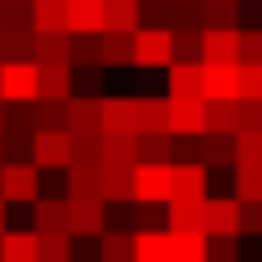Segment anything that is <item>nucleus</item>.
<instances>
[{
	"mask_svg": "<svg viewBox=\"0 0 262 262\" xmlns=\"http://www.w3.org/2000/svg\"><path fill=\"white\" fill-rule=\"evenodd\" d=\"M98 262H134V231H103L98 236Z\"/></svg>",
	"mask_w": 262,
	"mask_h": 262,
	"instance_id": "nucleus-28",
	"label": "nucleus"
},
{
	"mask_svg": "<svg viewBox=\"0 0 262 262\" xmlns=\"http://www.w3.org/2000/svg\"><path fill=\"white\" fill-rule=\"evenodd\" d=\"M236 41H242V67H262V26H242Z\"/></svg>",
	"mask_w": 262,
	"mask_h": 262,
	"instance_id": "nucleus-38",
	"label": "nucleus"
},
{
	"mask_svg": "<svg viewBox=\"0 0 262 262\" xmlns=\"http://www.w3.org/2000/svg\"><path fill=\"white\" fill-rule=\"evenodd\" d=\"M11 6H31V0H11Z\"/></svg>",
	"mask_w": 262,
	"mask_h": 262,
	"instance_id": "nucleus-47",
	"label": "nucleus"
},
{
	"mask_svg": "<svg viewBox=\"0 0 262 262\" xmlns=\"http://www.w3.org/2000/svg\"><path fill=\"white\" fill-rule=\"evenodd\" d=\"M236 165H262V134H236Z\"/></svg>",
	"mask_w": 262,
	"mask_h": 262,
	"instance_id": "nucleus-40",
	"label": "nucleus"
},
{
	"mask_svg": "<svg viewBox=\"0 0 262 262\" xmlns=\"http://www.w3.org/2000/svg\"><path fill=\"white\" fill-rule=\"evenodd\" d=\"M72 67H103V36H72Z\"/></svg>",
	"mask_w": 262,
	"mask_h": 262,
	"instance_id": "nucleus-36",
	"label": "nucleus"
},
{
	"mask_svg": "<svg viewBox=\"0 0 262 262\" xmlns=\"http://www.w3.org/2000/svg\"><path fill=\"white\" fill-rule=\"evenodd\" d=\"M36 170H72V134L67 128H52V134H36L31 144Z\"/></svg>",
	"mask_w": 262,
	"mask_h": 262,
	"instance_id": "nucleus-6",
	"label": "nucleus"
},
{
	"mask_svg": "<svg viewBox=\"0 0 262 262\" xmlns=\"http://www.w3.org/2000/svg\"><path fill=\"white\" fill-rule=\"evenodd\" d=\"M175 134H139V165H175Z\"/></svg>",
	"mask_w": 262,
	"mask_h": 262,
	"instance_id": "nucleus-27",
	"label": "nucleus"
},
{
	"mask_svg": "<svg viewBox=\"0 0 262 262\" xmlns=\"http://www.w3.org/2000/svg\"><path fill=\"white\" fill-rule=\"evenodd\" d=\"M77 236L72 231H36V262H72Z\"/></svg>",
	"mask_w": 262,
	"mask_h": 262,
	"instance_id": "nucleus-21",
	"label": "nucleus"
},
{
	"mask_svg": "<svg viewBox=\"0 0 262 262\" xmlns=\"http://www.w3.org/2000/svg\"><path fill=\"white\" fill-rule=\"evenodd\" d=\"M195 160L201 165H236V139L231 134H201L195 139Z\"/></svg>",
	"mask_w": 262,
	"mask_h": 262,
	"instance_id": "nucleus-20",
	"label": "nucleus"
},
{
	"mask_svg": "<svg viewBox=\"0 0 262 262\" xmlns=\"http://www.w3.org/2000/svg\"><path fill=\"white\" fill-rule=\"evenodd\" d=\"M206 262H242V236H211Z\"/></svg>",
	"mask_w": 262,
	"mask_h": 262,
	"instance_id": "nucleus-39",
	"label": "nucleus"
},
{
	"mask_svg": "<svg viewBox=\"0 0 262 262\" xmlns=\"http://www.w3.org/2000/svg\"><path fill=\"white\" fill-rule=\"evenodd\" d=\"M6 11H11V6H6V0H0V31H6Z\"/></svg>",
	"mask_w": 262,
	"mask_h": 262,
	"instance_id": "nucleus-44",
	"label": "nucleus"
},
{
	"mask_svg": "<svg viewBox=\"0 0 262 262\" xmlns=\"http://www.w3.org/2000/svg\"><path fill=\"white\" fill-rule=\"evenodd\" d=\"M67 134H103V98H72L67 103Z\"/></svg>",
	"mask_w": 262,
	"mask_h": 262,
	"instance_id": "nucleus-13",
	"label": "nucleus"
},
{
	"mask_svg": "<svg viewBox=\"0 0 262 262\" xmlns=\"http://www.w3.org/2000/svg\"><path fill=\"white\" fill-rule=\"evenodd\" d=\"M206 236H242V201L206 195Z\"/></svg>",
	"mask_w": 262,
	"mask_h": 262,
	"instance_id": "nucleus-8",
	"label": "nucleus"
},
{
	"mask_svg": "<svg viewBox=\"0 0 262 262\" xmlns=\"http://www.w3.org/2000/svg\"><path fill=\"white\" fill-rule=\"evenodd\" d=\"M242 103H262V67H242Z\"/></svg>",
	"mask_w": 262,
	"mask_h": 262,
	"instance_id": "nucleus-41",
	"label": "nucleus"
},
{
	"mask_svg": "<svg viewBox=\"0 0 262 262\" xmlns=\"http://www.w3.org/2000/svg\"><path fill=\"white\" fill-rule=\"evenodd\" d=\"M0 165H6V139H0Z\"/></svg>",
	"mask_w": 262,
	"mask_h": 262,
	"instance_id": "nucleus-46",
	"label": "nucleus"
},
{
	"mask_svg": "<svg viewBox=\"0 0 262 262\" xmlns=\"http://www.w3.org/2000/svg\"><path fill=\"white\" fill-rule=\"evenodd\" d=\"M242 98V62H206V103Z\"/></svg>",
	"mask_w": 262,
	"mask_h": 262,
	"instance_id": "nucleus-7",
	"label": "nucleus"
},
{
	"mask_svg": "<svg viewBox=\"0 0 262 262\" xmlns=\"http://www.w3.org/2000/svg\"><path fill=\"white\" fill-rule=\"evenodd\" d=\"M201 31H242L236 0H201Z\"/></svg>",
	"mask_w": 262,
	"mask_h": 262,
	"instance_id": "nucleus-25",
	"label": "nucleus"
},
{
	"mask_svg": "<svg viewBox=\"0 0 262 262\" xmlns=\"http://www.w3.org/2000/svg\"><path fill=\"white\" fill-rule=\"evenodd\" d=\"M206 134H242V98L236 103H206Z\"/></svg>",
	"mask_w": 262,
	"mask_h": 262,
	"instance_id": "nucleus-22",
	"label": "nucleus"
},
{
	"mask_svg": "<svg viewBox=\"0 0 262 262\" xmlns=\"http://www.w3.org/2000/svg\"><path fill=\"white\" fill-rule=\"evenodd\" d=\"M206 62H242L236 31H206Z\"/></svg>",
	"mask_w": 262,
	"mask_h": 262,
	"instance_id": "nucleus-32",
	"label": "nucleus"
},
{
	"mask_svg": "<svg viewBox=\"0 0 262 262\" xmlns=\"http://www.w3.org/2000/svg\"><path fill=\"white\" fill-rule=\"evenodd\" d=\"M67 195H103V165H72L67 170Z\"/></svg>",
	"mask_w": 262,
	"mask_h": 262,
	"instance_id": "nucleus-31",
	"label": "nucleus"
},
{
	"mask_svg": "<svg viewBox=\"0 0 262 262\" xmlns=\"http://www.w3.org/2000/svg\"><path fill=\"white\" fill-rule=\"evenodd\" d=\"M67 231L72 236H103L108 231V201L103 195H67Z\"/></svg>",
	"mask_w": 262,
	"mask_h": 262,
	"instance_id": "nucleus-1",
	"label": "nucleus"
},
{
	"mask_svg": "<svg viewBox=\"0 0 262 262\" xmlns=\"http://www.w3.org/2000/svg\"><path fill=\"white\" fill-rule=\"evenodd\" d=\"M36 231H67V195H36Z\"/></svg>",
	"mask_w": 262,
	"mask_h": 262,
	"instance_id": "nucleus-23",
	"label": "nucleus"
},
{
	"mask_svg": "<svg viewBox=\"0 0 262 262\" xmlns=\"http://www.w3.org/2000/svg\"><path fill=\"white\" fill-rule=\"evenodd\" d=\"M103 31H118V36L144 31V0H103Z\"/></svg>",
	"mask_w": 262,
	"mask_h": 262,
	"instance_id": "nucleus-11",
	"label": "nucleus"
},
{
	"mask_svg": "<svg viewBox=\"0 0 262 262\" xmlns=\"http://www.w3.org/2000/svg\"><path fill=\"white\" fill-rule=\"evenodd\" d=\"M67 103H72V98H67ZM67 103H52V98H36V103H31V123H36V134L67 128Z\"/></svg>",
	"mask_w": 262,
	"mask_h": 262,
	"instance_id": "nucleus-30",
	"label": "nucleus"
},
{
	"mask_svg": "<svg viewBox=\"0 0 262 262\" xmlns=\"http://www.w3.org/2000/svg\"><path fill=\"white\" fill-rule=\"evenodd\" d=\"M134 62H139V67H165V72H170V62H175V31H165V26L134 31Z\"/></svg>",
	"mask_w": 262,
	"mask_h": 262,
	"instance_id": "nucleus-4",
	"label": "nucleus"
},
{
	"mask_svg": "<svg viewBox=\"0 0 262 262\" xmlns=\"http://www.w3.org/2000/svg\"><path fill=\"white\" fill-rule=\"evenodd\" d=\"M134 170L139 165H118V160H103V201H134Z\"/></svg>",
	"mask_w": 262,
	"mask_h": 262,
	"instance_id": "nucleus-16",
	"label": "nucleus"
},
{
	"mask_svg": "<svg viewBox=\"0 0 262 262\" xmlns=\"http://www.w3.org/2000/svg\"><path fill=\"white\" fill-rule=\"evenodd\" d=\"M165 216H170V231H180V236L206 231V201H170Z\"/></svg>",
	"mask_w": 262,
	"mask_h": 262,
	"instance_id": "nucleus-18",
	"label": "nucleus"
},
{
	"mask_svg": "<svg viewBox=\"0 0 262 262\" xmlns=\"http://www.w3.org/2000/svg\"><path fill=\"white\" fill-rule=\"evenodd\" d=\"M242 236H262V201H242Z\"/></svg>",
	"mask_w": 262,
	"mask_h": 262,
	"instance_id": "nucleus-42",
	"label": "nucleus"
},
{
	"mask_svg": "<svg viewBox=\"0 0 262 262\" xmlns=\"http://www.w3.org/2000/svg\"><path fill=\"white\" fill-rule=\"evenodd\" d=\"M236 201H262V165H236Z\"/></svg>",
	"mask_w": 262,
	"mask_h": 262,
	"instance_id": "nucleus-37",
	"label": "nucleus"
},
{
	"mask_svg": "<svg viewBox=\"0 0 262 262\" xmlns=\"http://www.w3.org/2000/svg\"><path fill=\"white\" fill-rule=\"evenodd\" d=\"M123 62H134V36L103 31V67H123Z\"/></svg>",
	"mask_w": 262,
	"mask_h": 262,
	"instance_id": "nucleus-35",
	"label": "nucleus"
},
{
	"mask_svg": "<svg viewBox=\"0 0 262 262\" xmlns=\"http://www.w3.org/2000/svg\"><path fill=\"white\" fill-rule=\"evenodd\" d=\"M0 98L6 103H36L41 98V72H36V62H6L0 67Z\"/></svg>",
	"mask_w": 262,
	"mask_h": 262,
	"instance_id": "nucleus-3",
	"label": "nucleus"
},
{
	"mask_svg": "<svg viewBox=\"0 0 262 262\" xmlns=\"http://www.w3.org/2000/svg\"><path fill=\"white\" fill-rule=\"evenodd\" d=\"M206 252H211V236L206 231H195V236L170 231V262H206Z\"/></svg>",
	"mask_w": 262,
	"mask_h": 262,
	"instance_id": "nucleus-29",
	"label": "nucleus"
},
{
	"mask_svg": "<svg viewBox=\"0 0 262 262\" xmlns=\"http://www.w3.org/2000/svg\"><path fill=\"white\" fill-rule=\"evenodd\" d=\"M0 231H6V201H0Z\"/></svg>",
	"mask_w": 262,
	"mask_h": 262,
	"instance_id": "nucleus-45",
	"label": "nucleus"
},
{
	"mask_svg": "<svg viewBox=\"0 0 262 262\" xmlns=\"http://www.w3.org/2000/svg\"><path fill=\"white\" fill-rule=\"evenodd\" d=\"M103 134H139L134 98H103Z\"/></svg>",
	"mask_w": 262,
	"mask_h": 262,
	"instance_id": "nucleus-17",
	"label": "nucleus"
},
{
	"mask_svg": "<svg viewBox=\"0 0 262 262\" xmlns=\"http://www.w3.org/2000/svg\"><path fill=\"white\" fill-rule=\"evenodd\" d=\"M242 257L247 262H262V236H242Z\"/></svg>",
	"mask_w": 262,
	"mask_h": 262,
	"instance_id": "nucleus-43",
	"label": "nucleus"
},
{
	"mask_svg": "<svg viewBox=\"0 0 262 262\" xmlns=\"http://www.w3.org/2000/svg\"><path fill=\"white\" fill-rule=\"evenodd\" d=\"M36 72H41V98H52V103L72 98V67H36Z\"/></svg>",
	"mask_w": 262,
	"mask_h": 262,
	"instance_id": "nucleus-33",
	"label": "nucleus"
},
{
	"mask_svg": "<svg viewBox=\"0 0 262 262\" xmlns=\"http://www.w3.org/2000/svg\"><path fill=\"white\" fill-rule=\"evenodd\" d=\"M211 165H201V160H175V190H170V201H206L211 190Z\"/></svg>",
	"mask_w": 262,
	"mask_h": 262,
	"instance_id": "nucleus-10",
	"label": "nucleus"
},
{
	"mask_svg": "<svg viewBox=\"0 0 262 262\" xmlns=\"http://www.w3.org/2000/svg\"><path fill=\"white\" fill-rule=\"evenodd\" d=\"M41 180H36V160H6L0 165V201H26L36 206Z\"/></svg>",
	"mask_w": 262,
	"mask_h": 262,
	"instance_id": "nucleus-2",
	"label": "nucleus"
},
{
	"mask_svg": "<svg viewBox=\"0 0 262 262\" xmlns=\"http://www.w3.org/2000/svg\"><path fill=\"white\" fill-rule=\"evenodd\" d=\"M67 31L72 36H103V0H67Z\"/></svg>",
	"mask_w": 262,
	"mask_h": 262,
	"instance_id": "nucleus-14",
	"label": "nucleus"
},
{
	"mask_svg": "<svg viewBox=\"0 0 262 262\" xmlns=\"http://www.w3.org/2000/svg\"><path fill=\"white\" fill-rule=\"evenodd\" d=\"M170 98H206V62H170Z\"/></svg>",
	"mask_w": 262,
	"mask_h": 262,
	"instance_id": "nucleus-12",
	"label": "nucleus"
},
{
	"mask_svg": "<svg viewBox=\"0 0 262 262\" xmlns=\"http://www.w3.org/2000/svg\"><path fill=\"white\" fill-rule=\"evenodd\" d=\"M134 262H170V226L134 231Z\"/></svg>",
	"mask_w": 262,
	"mask_h": 262,
	"instance_id": "nucleus-24",
	"label": "nucleus"
},
{
	"mask_svg": "<svg viewBox=\"0 0 262 262\" xmlns=\"http://www.w3.org/2000/svg\"><path fill=\"white\" fill-rule=\"evenodd\" d=\"M103 160L139 165V134H103Z\"/></svg>",
	"mask_w": 262,
	"mask_h": 262,
	"instance_id": "nucleus-34",
	"label": "nucleus"
},
{
	"mask_svg": "<svg viewBox=\"0 0 262 262\" xmlns=\"http://www.w3.org/2000/svg\"><path fill=\"white\" fill-rule=\"evenodd\" d=\"M170 134L175 139L206 134V98H170Z\"/></svg>",
	"mask_w": 262,
	"mask_h": 262,
	"instance_id": "nucleus-9",
	"label": "nucleus"
},
{
	"mask_svg": "<svg viewBox=\"0 0 262 262\" xmlns=\"http://www.w3.org/2000/svg\"><path fill=\"white\" fill-rule=\"evenodd\" d=\"M0 262H36V231H0Z\"/></svg>",
	"mask_w": 262,
	"mask_h": 262,
	"instance_id": "nucleus-26",
	"label": "nucleus"
},
{
	"mask_svg": "<svg viewBox=\"0 0 262 262\" xmlns=\"http://www.w3.org/2000/svg\"><path fill=\"white\" fill-rule=\"evenodd\" d=\"M170 190H175V165H139L134 170V201L170 206Z\"/></svg>",
	"mask_w": 262,
	"mask_h": 262,
	"instance_id": "nucleus-5",
	"label": "nucleus"
},
{
	"mask_svg": "<svg viewBox=\"0 0 262 262\" xmlns=\"http://www.w3.org/2000/svg\"><path fill=\"white\" fill-rule=\"evenodd\" d=\"M134 113H139V134H170V93L165 98L139 93L134 98Z\"/></svg>",
	"mask_w": 262,
	"mask_h": 262,
	"instance_id": "nucleus-15",
	"label": "nucleus"
},
{
	"mask_svg": "<svg viewBox=\"0 0 262 262\" xmlns=\"http://www.w3.org/2000/svg\"><path fill=\"white\" fill-rule=\"evenodd\" d=\"M31 31L36 36L67 31V0H31Z\"/></svg>",
	"mask_w": 262,
	"mask_h": 262,
	"instance_id": "nucleus-19",
	"label": "nucleus"
}]
</instances>
